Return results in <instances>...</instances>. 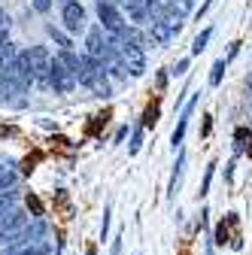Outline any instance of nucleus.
Segmentation results:
<instances>
[{
  "instance_id": "20e7f679",
  "label": "nucleus",
  "mask_w": 252,
  "mask_h": 255,
  "mask_svg": "<svg viewBox=\"0 0 252 255\" xmlns=\"http://www.w3.org/2000/svg\"><path fill=\"white\" fill-rule=\"evenodd\" d=\"M119 58H122V64L128 67V76H143L146 73V55H143V49L140 46H122V52H119Z\"/></svg>"
},
{
  "instance_id": "6ab92c4d",
  "label": "nucleus",
  "mask_w": 252,
  "mask_h": 255,
  "mask_svg": "<svg viewBox=\"0 0 252 255\" xmlns=\"http://www.w3.org/2000/svg\"><path fill=\"white\" fill-rule=\"evenodd\" d=\"M9 24V18H6V12H0V27H6Z\"/></svg>"
},
{
  "instance_id": "f8f14e48",
  "label": "nucleus",
  "mask_w": 252,
  "mask_h": 255,
  "mask_svg": "<svg viewBox=\"0 0 252 255\" xmlns=\"http://www.w3.org/2000/svg\"><path fill=\"white\" fill-rule=\"evenodd\" d=\"M107 73H110L113 79H128V67L122 64V58H116V61L107 64Z\"/></svg>"
},
{
  "instance_id": "dca6fc26",
  "label": "nucleus",
  "mask_w": 252,
  "mask_h": 255,
  "mask_svg": "<svg viewBox=\"0 0 252 255\" xmlns=\"http://www.w3.org/2000/svg\"><path fill=\"white\" fill-rule=\"evenodd\" d=\"M30 3H34L37 12H49L52 9V0H30Z\"/></svg>"
},
{
  "instance_id": "a211bd4d",
  "label": "nucleus",
  "mask_w": 252,
  "mask_h": 255,
  "mask_svg": "<svg viewBox=\"0 0 252 255\" xmlns=\"http://www.w3.org/2000/svg\"><path fill=\"white\" fill-rule=\"evenodd\" d=\"M185 70H188V58L176 61V67H173V73H185Z\"/></svg>"
},
{
  "instance_id": "412c9836",
  "label": "nucleus",
  "mask_w": 252,
  "mask_h": 255,
  "mask_svg": "<svg viewBox=\"0 0 252 255\" xmlns=\"http://www.w3.org/2000/svg\"><path fill=\"white\" fill-rule=\"evenodd\" d=\"M58 3H61V6H67V3H70V0H58Z\"/></svg>"
},
{
  "instance_id": "2eb2a0df",
  "label": "nucleus",
  "mask_w": 252,
  "mask_h": 255,
  "mask_svg": "<svg viewBox=\"0 0 252 255\" xmlns=\"http://www.w3.org/2000/svg\"><path fill=\"white\" fill-rule=\"evenodd\" d=\"M140 143H143V131L137 128V131H134V137H131V155H137V152H140Z\"/></svg>"
},
{
  "instance_id": "0eeeda50",
  "label": "nucleus",
  "mask_w": 252,
  "mask_h": 255,
  "mask_svg": "<svg viewBox=\"0 0 252 255\" xmlns=\"http://www.w3.org/2000/svg\"><path fill=\"white\" fill-rule=\"evenodd\" d=\"M61 21H64V27H67V30H73V34H76V30H82V27H85V9L70 0V3L61 9Z\"/></svg>"
},
{
  "instance_id": "ddd939ff",
  "label": "nucleus",
  "mask_w": 252,
  "mask_h": 255,
  "mask_svg": "<svg viewBox=\"0 0 252 255\" xmlns=\"http://www.w3.org/2000/svg\"><path fill=\"white\" fill-rule=\"evenodd\" d=\"M46 30H49V37H52V40H55V43H58V46H61V49H70V46H73V43H70V37H67V34H64V30H58V27H55V24H49V27H46Z\"/></svg>"
},
{
  "instance_id": "9d476101",
  "label": "nucleus",
  "mask_w": 252,
  "mask_h": 255,
  "mask_svg": "<svg viewBox=\"0 0 252 255\" xmlns=\"http://www.w3.org/2000/svg\"><path fill=\"white\" fill-rule=\"evenodd\" d=\"M88 88H91L94 94H98V98H110V94H113V88H110V79H107V70H104V73H98V76H94Z\"/></svg>"
},
{
  "instance_id": "4468645a",
  "label": "nucleus",
  "mask_w": 252,
  "mask_h": 255,
  "mask_svg": "<svg viewBox=\"0 0 252 255\" xmlns=\"http://www.w3.org/2000/svg\"><path fill=\"white\" fill-rule=\"evenodd\" d=\"M222 73H225V61H216V64H213V73H210V85H219V82H222Z\"/></svg>"
},
{
  "instance_id": "aec40b11",
  "label": "nucleus",
  "mask_w": 252,
  "mask_h": 255,
  "mask_svg": "<svg viewBox=\"0 0 252 255\" xmlns=\"http://www.w3.org/2000/svg\"><path fill=\"white\" fill-rule=\"evenodd\" d=\"M119 252H122V243L116 240V243H113V255H119Z\"/></svg>"
},
{
  "instance_id": "9b49d317",
  "label": "nucleus",
  "mask_w": 252,
  "mask_h": 255,
  "mask_svg": "<svg viewBox=\"0 0 252 255\" xmlns=\"http://www.w3.org/2000/svg\"><path fill=\"white\" fill-rule=\"evenodd\" d=\"M210 37H213V27H204L201 34L195 37V43H192V55H201L204 49H207V43H210Z\"/></svg>"
},
{
  "instance_id": "f3484780",
  "label": "nucleus",
  "mask_w": 252,
  "mask_h": 255,
  "mask_svg": "<svg viewBox=\"0 0 252 255\" xmlns=\"http://www.w3.org/2000/svg\"><path fill=\"white\" fill-rule=\"evenodd\" d=\"M122 3H128V9H146L149 0H122Z\"/></svg>"
},
{
  "instance_id": "423d86ee",
  "label": "nucleus",
  "mask_w": 252,
  "mask_h": 255,
  "mask_svg": "<svg viewBox=\"0 0 252 255\" xmlns=\"http://www.w3.org/2000/svg\"><path fill=\"white\" fill-rule=\"evenodd\" d=\"M173 37H176V27H173L170 21H164V18H155V21H152V27H149V40H152L155 46H167Z\"/></svg>"
},
{
  "instance_id": "f03ea898",
  "label": "nucleus",
  "mask_w": 252,
  "mask_h": 255,
  "mask_svg": "<svg viewBox=\"0 0 252 255\" xmlns=\"http://www.w3.org/2000/svg\"><path fill=\"white\" fill-rule=\"evenodd\" d=\"M27 58H30V67H34L37 85H49V76H52V55H49L43 46H30V49H27Z\"/></svg>"
},
{
  "instance_id": "39448f33",
  "label": "nucleus",
  "mask_w": 252,
  "mask_h": 255,
  "mask_svg": "<svg viewBox=\"0 0 252 255\" xmlns=\"http://www.w3.org/2000/svg\"><path fill=\"white\" fill-rule=\"evenodd\" d=\"M49 85L58 91V94H70L73 88H76V76L70 73V70H64L61 64L52 58V76H49Z\"/></svg>"
},
{
  "instance_id": "6e6552de",
  "label": "nucleus",
  "mask_w": 252,
  "mask_h": 255,
  "mask_svg": "<svg viewBox=\"0 0 252 255\" xmlns=\"http://www.w3.org/2000/svg\"><path fill=\"white\" fill-rule=\"evenodd\" d=\"M52 246L46 240H37V243H12L3 255H49Z\"/></svg>"
},
{
  "instance_id": "f257e3e1",
  "label": "nucleus",
  "mask_w": 252,
  "mask_h": 255,
  "mask_svg": "<svg viewBox=\"0 0 252 255\" xmlns=\"http://www.w3.org/2000/svg\"><path fill=\"white\" fill-rule=\"evenodd\" d=\"M27 228V216L21 213V210H12V213H6L3 219H0V246H12L18 237H21V231Z\"/></svg>"
},
{
  "instance_id": "4be33fe9",
  "label": "nucleus",
  "mask_w": 252,
  "mask_h": 255,
  "mask_svg": "<svg viewBox=\"0 0 252 255\" xmlns=\"http://www.w3.org/2000/svg\"><path fill=\"white\" fill-rule=\"evenodd\" d=\"M249 101H252V91H249Z\"/></svg>"
},
{
  "instance_id": "1a4fd4ad",
  "label": "nucleus",
  "mask_w": 252,
  "mask_h": 255,
  "mask_svg": "<svg viewBox=\"0 0 252 255\" xmlns=\"http://www.w3.org/2000/svg\"><path fill=\"white\" fill-rule=\"evenodd\" d=\"M15 204H18V188H15V185L6 188V191H0V219H3L6 213H12Z\"/></svg>"
},
{
  "instance_id": "7ed1b4c3",
  "label": "nucleus",
  "mask_w": 252,
  "mask_h": 255,
  "mask_svg": "<svg viewBox=\"0 0 252 255\" xmlns=\"http://www.w3.org/2000/svg\"><path fill=\"white\" fill-rule=\"evenodd\" d=\"M98 18H101V27L110 30V34H122L125 27V15L116 9V3H110V0H98Z\"/></svg>"
}]
</instances>
